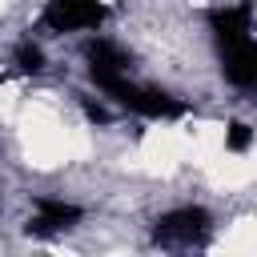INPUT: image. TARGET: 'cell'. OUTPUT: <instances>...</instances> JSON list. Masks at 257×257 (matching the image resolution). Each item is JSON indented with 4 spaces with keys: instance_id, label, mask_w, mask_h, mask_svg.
Masks as SVG:
<instances>
[{
    "instance_id": "obj_1",
    "label": "cell",
    "mask_w": 257,
    "mask_h": 257,
    "mask_svg": "<svg viewBox=\"0 0 257 257\" xmlns=\"http://www.w3.org/2000/svg\"><path fill=\"white\" fill-rule=\"evenodd\" d=\"M104 96L116 100L124 112L145 116V120H181L189 112V100H181V96H173V92H165L157 84H137L133 76H124L120 84H112Z\"/></svg>"
},
{
    "instance_id": "obj_2",
    "label": "cell",
    "mask_w": 257,
    "mask_h": 257,
    "mask_svg": "<svg viewBox=\"0 0 257 257\" xmlns=\"http://www.w3.org/2000/svg\"><path fill=\"white\" fill-rule=\"evenodd\" d=\"M213 229V213L201 205H177L153 221V241L165 249H185V245H205Z\"/></svg>"
},
{
    "instance_id": "obj_3",
    "label": "cell",
    "mask_w": 257,
    "mask_h": 257,
    "mask_svg": "<svg viewBox=\"0 0 257 257\" xmlns=\"http://www.w3.org/2000/svg\"><path fill=\"white\" fill-rule=\"evenodd\" d=\"M108 20V4L104 0H44L40 24L48 32L72 36V32H96Z\"/></svg>"
},
{
    "instance_id": "obj_4",
    "label": "cell",
    "mask_w": 257,
    "mask_h": 257,
    "mask_svg": "<svg viewBox=\"0 0 257 257\" xmlns=\"http://www.w3.org/2000/svg\"><path fill=\"white\" fill-rule=\"evenodd\" d=\"M84 60H88V76H92V84L100 92H108L112 84H120L128 76V52L116 40H108V36L92 32L88 44H84Z\"/></svg>"
},
{
    "instance_id": "obj_5",
    "label": "cell",
    "mask_w": 257,
    "mask_h": 257,
    "mask_svg": "<svg viewBox=\"0 0 257 257\" xmlns=\"http://www.w3.org/2000/svg\"><path fill=\"white\" fill-rule=\"evenodd\" d=\"M205 24H209L217 48H233L253 36V4H217V8H209Z\"/></svg>"
},
{
    "instance_id": "obj_6",
    "label": "cell",
    "mask_w": 257,
    "mask_h": 257,
    "mask_svg": "<svg viewBox=\"0 0 257 257\" xmlns=\"http://www.w3.org/2000/svg\"><path fill=\"white\" fill-rule=\"evenodd\" d=\"M80 217H84V209L64 201V197H36L32 201V217H28V233L32 237H56V233L72 229Z\"/></svg>"
},
{
    "instance_id": "obj_7",
    "label": "cell",
    "mask_w": 257,
    "mask_h": 257,
    "mask_svg": "<svg viewBox=\"0 0 257 257\" xmlns=\"http://www.w3.org/2000/svg\"><path fill=\"white\" fill-rule=\"evenodd\" d=\"M12 64H16V72H24V76H40L44 72V48L36 44V40H20L16 48H12Z\"/></svg>"
},
{
    "instance_id": "obj_8",
    "label": "cell",
    "mask_w": 257,
    "mask_h": 257,
    "mask_svg": "<svg viewBox=\"0 0 257 257\" xmlns=\"http://www.w3.org/2000/svg\"><path fill=\"white\" fill-rule=\"evenodd\" d=\"M249 145H253V128L245 120H229L225 124V149L229 153H249Z\"/></svg>"
}]
</instances>
